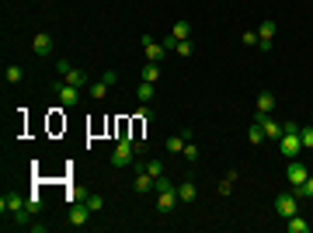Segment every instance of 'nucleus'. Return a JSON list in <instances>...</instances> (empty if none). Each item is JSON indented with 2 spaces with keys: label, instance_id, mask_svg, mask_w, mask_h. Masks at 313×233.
<instances>
[{
  "label": "nucleus",
  "instance_id": "23",
  "mask_svg": "<svg viewBox=\"0 0 313 233\" xmlns=\"http://www.w3.org/2000/svg\"><path fill=\"white\" fill-rule=\"evenodd\" d=\"M84 202H87V209H91V213H101V209H105V198H101V195H87Z\"/></svg>",
  "mask_w": 313,
  "mask_h": 233
},
{
  "label": "nucleus",
  "instance_id": "15",
  "mask_svg": "<svg viewBox=\"0 0 313 233\" xmlns=\"http://www.w3.org/2000/svg\"><path fill=\"white\" fill-rule=\"evenodd\" d=\"M257 112H265V115L275 112V94L272 91H261V94H257Z\"/></svg>",
  "mask_w": 313,
  "mask_h": 233
},
{
  "label": "nucleus",
  "instance_id": "12",
  "mask_svg": "<svg viewBox=\"0 0 313 233\" xmlns=\"http://www.w3.org/2000/svg\"><path fill=\"white\" fill-rule=\"evenodd\" d=\"M174 202H181V198H177V188L160 192V198H156V213H171V209H174Z\"/></svg>",
  "mask_w": 313,
  "mask_h": 233
},
{
  "label": "nucleus",
  "instance_id": "1",
  "mask_svg": "<svg viewBox=\"0 0 313 233\" xmlns=\"http://www.w3.org/2000/svg\"><path fill=\"white\" fill-rule=\"evenodd\" d=\"M299 122H285L282 125V139H278V153L285 157V160H296L299 150H303V136H299Z\"/></svg>",
  "mask_w": 313,
  "mask_h": 233
},
{
  "label": "nucleus",
  "instance_id": "8",
  "mask_svg": "<svg viewBox=\"0 0 313 233\" xmlns=\"http://www.w3.org/2000/svg\"><path fill=\"white\" fill-rule=\"evenodd\" d=\"M87 219H91V209H87V202H73V209H70V226H87Z\"/></svg>",
  "mask_w": 313,
  "mask_h": 233
},
{
  "label": "nucleus",
  "instance_id": "10",
  "mask_svg": "<svg viewBox=\"0 0 313 233\" xmlns=\"http://www.w3.org/2000/svg\"><path fill=\"white\" fill-rule=\"evenodd\" d=\"M32 53H35V56H49V53H53V35H49V32H39V35L32 39Z\"/></svg>",
  "mask_w": 313,
  "mask_h": 233
},
{
  "label": "nucleus",
  "instance_id": "20",
  "mask_svg": "<svg viewBox=\"0 0 313 233\" xmlns=\"http://www.w3.org/2000/svg\"><path fill=\"white\" fill-rule=\"evenodd\" d=\"M136 97H139V101H143V105H146V101L153 97V84H150V80H143V84H139V87H136Z\"/></svg>",
  "mask_w": 313,
  "mask_h": 233
},
{
  "label": "nucleus",
  "instance_id": "31",
  "mask_svg": "<svg viewBox=\"0 0 313 233\" xmlns=\"http://www.w3.org/2000/svg\"><path fill=\"white\" fill-rule=\"evenodd\" d=\"M70 70H73V66H70V59H59V63H56V73H59V77H66Z\"/></svg>",
  "mask_w": 313,
  "mask_h": 233
},
{
  "label": "nucleus",
  "instance_id": "26",
  "mask_svg": "<svg viewBox=\"0 0 313 233\" xmlns=\"http://www.w3.org/2000/svg\"><path fill=\"white\" fill-rule=\"evenodd\" d=\"M139 171H150L153 177H160V174H164V164H160V160H150V164H143Z\"/></svg>",
  "mask_w": 313,
  "mask_h": 233
},
{
  "label": "nucleus",
  "instance_id": "2",
  "mask_svg": "<svg viewBox=\"0 0 313 233\" xmlns=\"http://www.w3.org/2000/svg\"><path fill=\"white\" fill-rule=\"evenodd\" d=\"M136 157H139L136 153V143H118L115 153H112V164H115V167H129Z\"/></svg>",
  "mask_w": 313,
  "mask_h": 233
},
{
  "label": "nucleus",
  "instance_id": "3",
  "mask_svg": "<svg viewBox=\"0 0 313 233\" xmlns=\"http://www.w3.org/2000/svg\"><path fill=\"white\" fill-rule=\"evenodd\" d=\"M275 213L282 216V219H289V216L299 213V198H296V192L293 195H278V198H275Z\"/></svg>",
  "mask_w": 313,
  "mask_h": 233
},
{
  "label": "nucleus",
  "instance_id": "13",
  "mask_svg": "<svg viewBox=\"0 0 313 233\" xmlns=\"http://www.w3.org/2000/svg\"><path fill=\"white\" fill-rule=\"evenodd\" d=\"M177 198H181V202H195L198 198V185L192 181V177H185V181L177 185Z\"/></svg>",
  "mask_w": 313,
  "mask_h": 233
},
{
  "label": "nucleus",
  "instance_id": "30",
  "mask_svg": "<svg viewBox=\"0 0 313 233\" xmlns=\"http://www.w3.org/2000/svg\"><path fill=\"white\" fill-rule=\"evenodd\" d=\"M299 136H303V150L313 153V129H299Z\"/></svg>",
  "mask_w": 313,
  "mask_h": 233
},
{
  "label": "nucleus",
  "instance_id": "33",
  "mask_svg": "<svg viewBox=\"0 0 313 233\" xmlns=\"http://www.w3.org/2000/svg\"><path fill=\"white\" fill-rule=\"evenodd\" d=\"M230 188H233V181L226 177V181H219V195H230Z\"/></svg>",
  "mask_w": 313,
  "mask_h": 233
},
{
  "label": "nucleus",
  "instance_id": "16",
  "mask_svg": "<svg viewBox=\"0 0 313 233\" xmlns=\"http://www.w3.org/2000/svg\"><path fill=\"white\" fill-rule=\"evenodd\" d=\"M247 139H251L254 146H261V143L268 139V136H265V129H261V122H257V118H254V122H251V129H247Z\"/></svg>",
  "mask_w": 313,
  "mask_h": 233
},
{
  "label": "nucleus",
  "instance_id": "27",
  "mask_svg": "<svg viewBox=\"0 0 313 233\" xmlns=\"http://www.w3.org/2000/svg\"><path fill=\"white\" fill-rule=\"evenodd\" d=\"M181 153H185L188 164H195V160H198V146H195V143H185V150H181Z\"/></svg>",
  "mask_w": 313,
  "mask_h": 233
},
{
  "label": "nucleus",
  "instance_id": "11",
  "mask_svg": "<svg viewBox=\"0 0 313 233\" xmlns=\"http://www.w3.org/2000/svg\"><path fill=\"white\" fill-rule=\"evenodd\" d=\"M133 185H136V192H139V195H150V192H156V177L150 174V171H139Z\"/></svg>",
  "mask_w": 313,
  "mask_h": 233
},
{
  "label": "nucleus",
  "instance_id": "21",
  "mask_svg": "<svg viewBox=\"0 0 313 233\" xmlns=\"http://www.w3.org/2000/svg\"><path fill=\"white\" fill-rule=\"evenodd\" d=\"M293 192H296V198H313V177H306V181H303L299 188H293Z\"/></svg>",
  "mask_w": 313,
  "mask_h": 233
},
{
  "label": "nucleus",
  "instance_id": "7",
  "mask_svg": "<svg viewBox=\"0 0 313 233\" xmlns=\"http://www.w3.org/2000/svg\"><path fill=\"white\" fill-rule=\"evenodd\" d=\"M56 97L66 105V108H73V105L80 101V87H70V84L63 80V84H56Z\"/></svg>",
  "mask_w": 313,
  "mask_h": 233
},
{
  "label": "nucleus",
  "instance_id": "32",
  "mask_svg": "<svg viewBox=\"0 0 313 233\" xmlns=\"http://www.w3.org/2000/svg\"><path fill=\"white\" fill-rule=\"evenodd\" d=\"M244 45H257V32H244Z\"/></svg>",
  "mask_w": 313,
  "mask_h": 233
},
{
  "label": "nucleus",
  "instance_id": "29",
  "mask_svg": "<svg viewBox=\"0 0 313 233\" xmlns=\"http://www.w3.org/2000/svg\"><path fill=\"white\" fill-rule=\"evenodd\" d=\"M105 94H108V84H105V80L91 87V97H94V101H101V97H105Z\"/></svg>",
  "mask_w": 313,
  "mask_h": 233
},
{
  "label": "nucleus",
  "instance_id": "6",
  "mask_svg": "<svg viewBox=\"0 0 313 233\" xmlns=\"http://www.w3.org/2000/svg\"><path fill=\"white\" fill-rule=\"evenodd\" d=\"M285 174H289V185L299 188V185L310 177V171H306V164H303V160H289V171H285Z\"/></svg>",
  "mask_w": 313,
  "mask_h": 233
},
{
  "label": "nucleus",
  "instance_id": "24",
  "mask_svg": "<svg viewBox=\"0 0 313 233\" xmlns=\"http://www.w3.org/2000/svg\"><path fill=\"white\" fill-rule=\"evenodd\" d=\"M174 56H192V42L188 39H181V42H174V49H171Z\"/></svg>",
  "mask_w": 313,
  "mask_h": 233
},
{
  "label": "nucleus",
  "instance_id": "28",
  "mask_svg": "<svg viewBox=\"0 0 313 233\" xmlns=\"http://www.w3.org/2000/svg\"><path fill=\"white\" fill-rule=\"evenodd\" d=\"M28 209H32V213H42V195L39 192L28 195Z\"/></svg>",
  "mask_w": 313,
  "mask_h": 233
},
{
  "label": "nucleus",
  "instance_id": "18",
  "mask_svg": "<svg viewBox=\"0 0 313 233\" xmlns=\"http://www.w3.org/2000/svg\"><path fill=\"white\" fill-rule=\"evenodd\" d=\"M171 35H174L177 42H181V39H188V35H192V24H188V21H174V28H171Z\"/></svg>",
  "mask_w": 313,
  "mask_h": 233
},
{
  "label": "nucleus",
  "instance_id": "4",
  "mask_svg": "<svg viewBox=\"0 0 313 233\" xmlns=\"http://www.w3.org/2000/svg\"><path fill=\"white\" fill-rule=\"evenodd\" d=\"M143 49H146V63H160L167 56V45L164 42H153L150 35H143Z\"/></svg>",
  "mask_w": 313,
  "mask_h": 233
},
{
  "label": "nucleus",
  "instance_id": "19",
  "mask_svg": "<svg viewBox=\"0 0 313 233\" xmlns=\"http://www.w3.org/2000/svg\"><path fill=\"white\" fill-rule=\"evenodd\" d=\"M143 80L156 84V80H160V63H146V66H143Z\"/></svg>",
  "mask_w": 313,
  "mask_h": 233
},
{
  "label": "nucleus",
  "instance_id": "25",
  "mask_svg": "<svg viewBox=\"0 0 313 233\" xmlns=\"http://www.w3.org/2000/svg\"><path fill=\"white\" fill-rule=\"evenodd\" d=\"M275 35V21H261V28H257V39H272Z\"/></svg>",
  "mask_w": 313,
  "mask_h": 233
},
{
  "label": "nucleus",
  "instance_id": "14",
  "mask_svg": "<svg viewBox=\"0 0 313 233\" xmlns=\"http://www.w3.org/2000/svg\"><path fill=\"white\" fill-rule=\"evenodd\" d=\"M285 230H289V233H310V223L296 213V216H289V219H285Z\"/></svg>",
  "mask_w": 313,
  "mask_h": 233
},
{
  "label": "nucleus",
  "instance_id": "22",
  "mask_svg": "<svg viewBox=\"0 0 313 233\" xmlns=\"http://www.w3.org/2000/svg\"><path fill=\"white\" fill-rule=\"evenodd\" d=\"M4 77H7V84H21L24 70H21V66H7V70H4Z\"/></svg>",
  "mask_w": 313,
  "mask_h": 233
},
{
  "label": "nucleus",
  "instance_id": "9",
  "mask_svg": "<svg viewBox=\"0 0 313 233\" xmlns=\"http://www.w3.org/2000/svg\"><path fill=\"white\" fill-rule=\"evenodd\" d=\"M257 122H261V129H265V136L268 139H282V125H278V122H275L272 115H265V112H257Z\"/></svg>",
  "mask_w": 313,
  "mask_h": 233
},
{
  "label": "nucleus",
  "instance_id": "5",
  "mask_svg": "<svg viewBox=\"0 0 313 233\" xmlns=\"http://www.w3.org/2000/svg\"><path fill=\"white\" fill-rule=\"evenodd\" d=\"M24 209H28V198H21V195H4V198H0V213L7 216H14V213H24Z\"/></svg>",
  "mask_w": 313,
  "mask_h": 233
},
{
  "label": "nucleus",
  "instance_id": "17",
  "mask_svg": "<svg viewBox=\"0 0 313 233\" xmlns=\"http://www.w3.org/2000/svg\"><path fill=\"white\" fill-rule=\"evenodd\" d=\"M63 80H66L70 87H84V84H87V73H84V70H70Z\"/></svg>",
  "mask_w": 313,
  "mask_h": 233
}]
</instances>
